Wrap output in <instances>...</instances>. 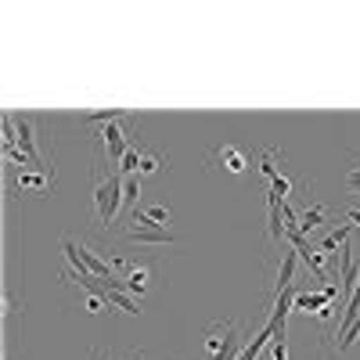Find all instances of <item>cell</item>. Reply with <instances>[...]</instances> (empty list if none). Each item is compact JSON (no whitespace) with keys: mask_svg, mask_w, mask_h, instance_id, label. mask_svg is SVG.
Returning a JSON list of instances; mask_svg holds the SVG:
<instances>
[{"mask_svg":"<svg viewBox=\"0 0 360 360\" xmlns=\"http://www.w3.org/2000/svg\"><path fill=\"white\" fill-rule=\"evenodd\" d=\"M270 195H278L281 202H288V195H292V176H288L285 169H281L274 180H270Z\"/></svg>","mask_w":360,"mask_h":360,"instance_id":"obj_15","label":"cell"},{"mask_svg":"<svg viewBox=\"0 0 360 360\" xmlns=\"http://www.w3.org/2000/svg\"><path fill=\"white\" fill-rule=\"evenodd\" d=\"M83 307H86L90 314H101V310H105L108 303H105V295H98V292H90V295H86V303H83Z\"/></svg>","mask_w":360,"mask_h":360,"instance_id":"obj_20","label":"cell"},{"mask_svg":"<svg viewBox=\"0 0 360 360\" xmlns=\"http://www.w3.org/2000/svg\"><path fill=\"white\" fill-rule=\"evenodd\" d=\"M173 220V213L166 205H152V209H134V224H148V227H166Z\"/></svg>","mask_w":360,"mask_h":360,"instance_id":"obj_9","label":"cell"},{"mask_svg":"<svg viewBox=\"0 0 360 360\" xmlns=\"http://www.w3.org/2000/svg\"><path fill=\"white\" fill-rule=\"evenodd\" d=\"M98 360H144L141 349H108V353H98Z\"/></svg>","mask_w":360,"mask_h":360,"instance_id":"obj_19","label":"cell"},{"mask_svg":"<svg viewBox=\"0 0 360 360\" xmlns=\"http://www.w3.org/2000/svg\"><path fill=\"white\" fill-rule=\"evenodd\" d=\"M356 335H360V314H356L353 321H346V324L339 328V335H335L339 342L332 346V353H346V349H349V346L356 342Z\"/></svg>","mask_w":360,"mask_h":360,"instance_id":"obj_11","label":"cell"},{"mask_svg":"<svg viewBox=\"0 0 360 360\" xmlns=\"http://www.w3.org/2000/svg\"><path fill=\"white\" fill-rule=\"evenodd\" d=\"M295 263H299V252H295V249H288V252L281 256V266H278V292H281V288H292Z\"/></svg>","mask_w":360,"mask_h":360,"instance_id":"obj_13","label":"cell"},{"mask_svg":"<svg viewBox=\"0 0 360 360\" xmlns=\"http://www.w3.org/2000/svg\"><path fill=\"white\" fill-rule=\"evenodd\" d=\"M346 191L360 198V159H353V166L346 169Z\"/></svg>","mask_w":360,"mask_h":360,"instance_id":"obj_18","label":"cell"},{"mask_svg":"<svg viewBox=\"0 0 360 360\" xmlns=\"http://www.w3.org/2000/svg\"><path fill=\"white\" fill-rule=\"evenodd\" d=\"M285 234V202L266 191V242H278Z\"/></svg>","mask_w":360,"mask_h":360,"instance_id":"obj_6","label":"cell"},{"mask_svg":"<svg viewBox=\"0 0 360 360\" xmlns=\"http://www.w3.org/2000/svg\"><path fill=\"white\" fill-rule=\"evenodd\" d=\"M123 195H127V202L137 209V198H141V180H137V173H134V176H123Z\"/></svg>","mask_w":360,"mask_h":360,"instance_id":"obj_17","label":"cell"},{"mask_svg":"<svg viewBox=\"0 0 360 360\" xmlns=\"http://www.w3.org/2000/svg\"><path fill=\"white\" fill-rule=\"evenodd\" d=\"M346 242H349V224H342L339 231H328V234L321 238V245H317V249H321L324 256H332V252H335V249H342Z\"/></svg>","mask_w":360,"mask_h":360,"instance_id":"obj_12","label":"cell"},{"mask_svg":"<svg viewBox=\"0 0 360 360\" xmlns=\"http://www.w3.org/2000/svg\"><path fill=\"white\" fill-rule=\"evenodd\" d=\"M342 217H346L349 227H360V205H346V209H342Z\"/></svg>","mask_w":360,"mask_h":360,"instance_id":"obj_22","label":"cell"},{"mask_svg":"<svg viewBox=\"0 0 360 360\" xmlns=\"http://www.w3.org/2000/svg\"><path fill=\"white\" fill-rule=\"evenodd\" d=\"M162 159L155 155V152H141V166H137V173H144V176H155V173H162Z\"/></svg>","mask_w":360,"mask_h":360,"instance_id":"obj_14","label":"cell"},{"mask_svg":"<svg viewBox=\"0 0 360 360\" xmlns=\"http://www.w3.org/2000/svg\"><path fill=\"white\" fill-rule=\"evenodd\" d=\"M205 162L213 166L217 173H227V176H245L252 169V152L245 144H234V141H224L217 144L213 152L205 155Z\"/></svg>","mask_w":360,"mask_h":360,"instance_id":"obj_2","label":"cell"},{"mask_svg":"<svg viewBox=\"0 0 360 360\" xmlns=\"http://www.w3.org/2000/svg\"><path fill=\"white\" fill-rule=\"evenodd\" d=\"M15 184H18V191H29V195H47V191H54V173H47V169H18Z\"/></svg>","mask_w":360,"mask_h":360,"instance_id":"obj_5","label":"cell"},{"mask_svg":"<svg viewBox=\"0 0 360 360\" xmlns=\"http://www.w3.org/2000/svg\"><path fill=\"white\" fill-rule=\"evenodd\" d=\"M259 173L263 176H270V180H274L281 169H278V148H270V152H263L259 155Z\"/></svg>","mask_w":360,"mask_h":360,"instance_id":"obj_16","label":"cell"},{"mask_svg":"<svg viewBox=\"0 0 360 360\" xmlns=\"http://www.w3.org/2000/svg\"><path fill=\"white\" fill-rule=\"evenodd\" d=\"M123 202H127L123 176H119V173H98V180H94V213H98L101 227H108L119 217V205H123Z\"/></svg>","mask_w":360,"mask_h":360,"instance_id":"obj_1","label":"cell"},{"mask_svg":"<svg viewBox=\"0 0 360 360\" xmlns=\"http://www.w3.org/2000/svg\"><path fill=\"white\" fill-rule=\"evenodd\" d=\"M270 360H288V342H285V339L270 342Z\"/></svg>","mask_w":360,"mask_h":360,"instance_id":"obj_21","label":"cell"},{"mask_svg":"<svg viewBox=\"0 0 360 360\" xmlns=\"http://www.w3.org/2000/svg\"><path fill=\"white\" fill-rule=\"evenodd\" d=\"M123 281H127V292H134V295L141 299V295L148 292V281H152V266H137V263H134V266L127 270Z\"/></svg>","mask_w":360,"mask_h":360,"instance_id":"obj_10","label":"cell"},{"mask_svg":"<svg viewBox=\"0 0 360 360\" xmlns=\"http://www.w3.org/2000/svg\"><path fill=\"white\" fill-rule=\"evenodd\" d=\"M328 217H332V209H328L324 202H310L307 209H303V213H299V231H303V234H314L317 227H324V220Z\"/></svg>","mask_w":360,"mask_h":360,"instance_id":"obj_7","label":"cell"},{"mask_svg":"<svg viewBox=\"0 0 360 360\" xmlns=\"http://www.w3.org/2000/svg\"><path fill=\"white\" fill-rule=\"evenodd\" d=\"M101 144H105V152H108V159H115V162H123V155L130 152V144H134V137L119 127V123H108L105 130H101Z\"/></svg>","mask_w":360,"mask_h":360,"instance_id":"obj_4","label":"cell"},{"mask_svg":"<svg viewBox=\"0 0 360 360\" xmlns=\"http://www.w3.org/2000/svg\"><path fill=\"white\" fill-rule=\"evenodd\" d=\"M266 342H274V328H270V324H263L259 332H256V335H252V339H249V342L242 346V353H238V360H256V356L263 353V346H266Z\"/></svg>","mask_w":360,"mask_h":360,"instance_id":"obj_8","label":"cell"},{"mask_svg":"<svg viewBox=\"0 0 360 360\" xmlns=\"http://www.w3.org/2000/svg\"><path fill=\"white\" fill-rule=\"evenodd\" d=\"M130 242H144V245H176L180 234H173L169 227H148V224H134L127 227Z\"/></svg>","mask_w":360,"mask_h":360,"instance_id":"obj_3","label":"cell"}]
</instances>
